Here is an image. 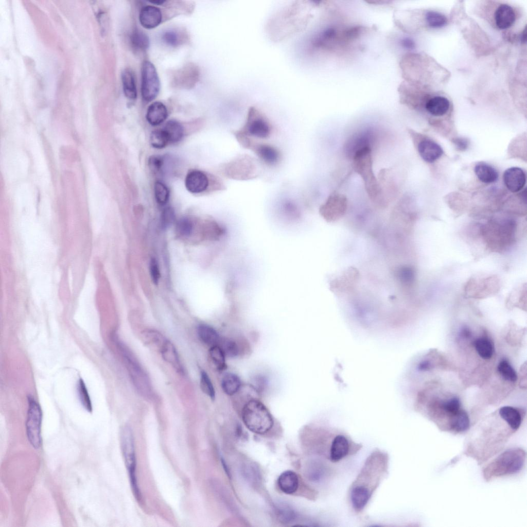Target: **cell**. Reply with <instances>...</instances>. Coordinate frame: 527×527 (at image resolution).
<instances>
[{"label":"cell","instance_id":"4dcf8cb0","mask_svg":"<svg viewBox=\"0 0 527 527\" xmlns=\"http://www.w3.org/2000/svg\"><path fill=\"white\" fill-rule=\"evenodd\" d=\"M440 409L444 414L449 417V432H450V423L453 417L461 410L460 400L456 397H452L442 403L440 405Z\"/></svg>","mask_w":527,"mask_h":527},{"label":"cell","instance_id":"74e56055","mask_svg":"<svg viewBox=\"0 0 527 527\" xmlns=\"http://www.w3.org/2000/svg\"><path fill=\"white\" fill-rule=\"evenodd\" d=\"M426 20L427 24L432 28H437L444 26L447 20L443 14L433 11H430L426 14Z\"/></svg>","mask_w":527,"mask_h":527},{"label":"cell","instance_id":"8fae6325","mask_svg":"<svg viewBox=\"0 0 527 527\" xmlns=\"http://www.w3.org/2000/svg\"><path fill=\"white\" fill-rule=\"evenodd\" d=\"M347 207L346 197L341 194L334 193L327 198L321 206L320 213L327 221L332 222L342 217Z\"/></svg>","mask_w":527,"mask_h":527},{"label":"cell","instance_id":"681fc988","mask_svg":"<svg viewBox=\"0 0 527 527\" xmlns=\"http://www.w3.org/2000/svg\"><path fill=\"white\" fill-rule=\"evenodd\" d=\"M453 142L457 149L460 150H466L469 144L468 140L466 138L462 137L455 138Z\"/></svg>","mask_w":527,"mask_h":527},{"label":"cell","instance_id":"c3c4849f","mask_svg":"<svg viewBox=\"0 0 527 527\" xmlns=\"http://www.w3.org/2000/svg\"><path fill=\"white\" fill-rule=\"evenodd\" d=\"M432 367L430 361L428 360L420 361L415 367V370L418 373H423L429 371Z\"/></svg>","mask_w":527,"mask_h":527},{"label":"cell","instance_id":"8992f818","mask_svg":"<svg viewBox=\"0 0 527 527\" xmlns=\"http://www.w3.org/2000/svg\"><path fill=\"white\" fill-rule=\"evenodd\" d=\"M121 450L126 466L128 470L131 486L137 498L139 492L135 476L136 459L133 432L129 426H125L120 432Z\"/></svg>","mask_w":527,"mask_h":527},{"label":"cell","instance_id":"60d3db41","mask_svg":"<svg viewBox=\"0 0 527 527\" xmlns=\"http://www.w3.org/2000/svg\"><path fill=\"white\" fill-rule=\"evenodd\" d=\"M200 388L204 393L209 396L212 400L215 398V391L213 384L207 373L202 371L201 373Z\"/></svg>","mask_w":527,"mask_h":527},{"label":"cell","instance_id":"d6986e66","mask_svg":"<svg viewBox=\"0 0 527 527\" xmlns=\"http://www.w3.org/2000/svg\"><path fill=\"white\" fill-rule=\"evenodd\" d=\"M495 20L497 26L504 29L511 27L515 21V14L513 8L507 4H502L496 9Z\"/></svg>","mask_w":527,"mask_h":527},{"label":"cell","instance_id":"603a6c76","mask_svg":"<svg viewBox=\"0 0 527 527\" xmlns=\"http://www.w3.org/2000/svg\"><path fill=\"white\" fill-rule=\"evenodd\" d=\"M450 103L448 99L443 96H435L430 98L426 103V109L431 114L440 116L446 114L449 110Z\"/></svg>","mask_w":527,"mask_h":527},{"label":"cell","instance_id":"7a4b0ae2","mask_svg":"<svg viewBox=\"0 0 527 527\" xmlns=\"http://www.w3.org/2000/svg\"><path fill=\"white\" fill-rule=\"evenodd\" d=\"M352 158L354 169L361 178L370 199L376 204L383 205L384 199L382 187L373 169L372 148L361 149L353 154Z\"/></svg>","mask_w":527,"mask_h":527},{"label":"cell","instance_id":"30bf717a","mask_svg":"<svg viewBox=\"0 0 527 527\" xmlns=\"http://www.w3.org/2000/svg\"><path fill=\"white\" fill-rule=\"evenodd\" d=\"M256 165L253 159L241 156L229 162L225 166L226 175L238 180L249 179L256 174Z\"/></svg>","mask_w":527,"mask_h":527},{"label":"cell","instance_id":"816d5d0a","mask_svg":"<svg viewBox=\"0 0 527 527\" xmlns=\"http://www.w3.org/2000/svg\"><path fill=\"white\" fill-rule=\"evenodd\" d=\"M402 45L406 48L412 49L414 47V42L410 39H405L402 41Z\"/></svg>","mask_w":527,"mask_h":527},{"label":"cell","instance_id":"3957f363","mask_svg":"<svg viewBox=\"0 0 527 527\" xmlns=\"http://www.w3.org/2000/svg\"><path fill=\"white\" fill-rule=\"evenodd\" d=\"M526 452L523 449H508L499 454L483 469V476L487 482L492 479L514 475L520 472L524 465Z\"/></svg>","mask_w":527,"mask_h":527},{"label":"cell","instance_id":"ba28073f","mask_svg":"<svg viewBox=\"0 0 527 527\" xmlns=\"http://www.w3.org/2000/svg\"><path fill=\"white\" fill-rule=\"evenodd\" d=\"M160 89L159 78L153 64L144 61L142 66L141 93L146 101L153 100L158 95Z\"/></svg>","mask_w":527,"mask_h":527},{"label":"cell","instance_id":"7c38bea8","mask_svg":"<svg viewBox=\"0 0 527 527\" xmlns=\"http://www.w3.org/2000/svg\"><path fill=\"white\" fill-rule=\"evenodd\" d=\"M243 147L252 149L258 157L268 166H275L280 161L279 151L271 145L255 143L249 138L245 142Z\"/></svg>","mask_w":527,"mask_h":527},{"label":"cell","instance_id":"cb8c5ba5","mask_svg":"<svg viewBox=\"0 0 527 527\" xmlns=\"http://www.w3.org/2000/svg\"><path fill=\"white\" fill-rule=\"evenodd\" d=\"M475 172L479 180L488 184L496 182L499 175L494 167L484 162L477 164L475 167Z\"/></svg>","mask_w":527,"mask_h":527},{"label":"cell","instance_id":"e575fe53","mask_svg":"<svg viewBox=\"0 0 527 527\" xmlns=\"http://www.w3.org/2000/svg\"><path fill=\"white\" fill-rule=\"evenodd\" d=\"M154 196L156 202L160 205L166 204L169 199L170 191L166 185L162 181L155 182L154 186Z\"/></svg>","mask_w":527,"mask_h":527},{"label":"cell","instance_id":"83f0119b","mask_svg":"<svg viewBox=\"0 0 527 527\" xmlns=\"http://www.w3.org/2000/svg\"><path fill=\"white\" fill-rule=\"evenodd\" d=\"M121 80L124 92L126 97L129 99H135L137 97V90L134 77L130 69H126L122 72Z\"/></svg>","mask_w":527,"mask_h":527},{"label":"cell","instance_id":"6da1fadb","mask_svg":"<svg viewBox=\"0 0 527 527\" xmlns=\"http://www.w3.org/2000/svg\"><path fill=\"white\" fill-rule=\"evenodd\" d=\"M389 455L376 449L366 458L349 489V499L354 511L362 512L382 480L388 473Z\"/></svg>","mask_w":527,"mask_h":527},{"label":"cell","instance_id":"ffe728a7","mask_svg":"<svg viewBox=\"0 0 527 527\" xmlns=\"http://www.w3.org/2000/svg\"><path fill=\"white\" fill-rule=\"evenodd\" d=\"M168 112L166 106L161 102L155 101L148 108L146 119L152 126H157L167 118Z\"/></svg>","mask_w":527,"mask_h":527},{"label":"cell","instance_id":"4fadbf2b","mask_svg":"<svg viewBox=\"0 0 527 527\" xmlns=\"http://www.w3.org/2000/svg\"><path fill=\"white\" fill-rule=\"evenodd\" d=\"M121 348L128 365V369L135 385L143 394L146 395L149 394L150 392V388L147 376L134 359L131 357V354L128 353L127 350L123 348L122 346Z\"/></svg>","mask_w":527,"mask_h":527},{"label":"cell","instance_id":"db71d44e","mask_svg":"<svg viewBox=\"0 0 527 527\" xmlns=\"http://www.w3.org/2000/svg\"><path fill=\"white\" fill-rule=\"evenodd\" d=\"M150 2L152 3L153 4H157V5H160V4H161L162 3H164L165 2V1H150Z\"/></svg>","mask_w":527,"mask_h":527},{"label":"cell","instance_id":"ab89813d","mask_svg":"<svg viewBox=\"0 0 527 527\" xmlns=\"http://www.w3.org/2000/svg\"><path fill=\"white\" fill-rule=\"evenodd\" d=\"M218 345L221 347L225 356L235 357L238 355V345L235 341L229 338H221Z\"/></svg>","mask_w":527,"mask_h":527},{"label":"cell","instance_id":"d4e9b609","mask_svg":"<svg viewBox=\"0 0 527 527\" xmlns=\"http://www.w3.org/2000/svg\"><path fill=\"white\" fill-rule=\"evenodd\" d=\"M163 358L165 360L171 364L179 372L182 371V367L177 352L173 345L169 341L166 340L161 348Z\"/></svg>","mask_w":527,"mask_h":527},{"label":"cell","instance_id":"9a60e30c","mask_svg":"<svg viewBox=\"0 0 527 527\" xmlns=\"http://www.w3.org/2000/svg\"><path fill=\"white\" fill-rule=\"evenodd\" d=\"M503 180L507 189L513 192L521 190L525 184L526 175L519 167H513L506 169L503 174Z\"/></svg>","mask_w":527,"mask_h":527},{"label":"cell","instance_id":"ac0fdd59","mask_svg":"<svg viewBox=\"0 0 527 527\" xmlns=\"http://www.w3.org/2000/svg\"><path fill=\"white\" fill-rule=\"evenodd\" d=\"M371 130H367L355 134L350 138L346 145L347 151L352 156L358 150L366 148H371L374 136Z\"/></svg>","mask_w":527,"mask_h":527},{"label":"cell","instance_id":"52a82bcc","mask_svg":"<svg viewBox=\"0 0 527 527\" xmlns=\"http://www.w3.org/2000/svg\"><path fill=\"white\" fill-rule=\"evenodd\" d=\"M42 413L40 405L33 398L29 397L26 433L28 441L35 449H39L42 445Z\"/></svg>","mask_w":527,"mask_h":527},{"label":"cell","instance_id":"484cf974","mask_svg":"<svg viewBox=\"0 0 527 527\" xmlns=\"http://www.w3.org/2000/svg\"><path fill=\"white\" fill-rule=\"evenodd\" d=\"M197 332L200 339L205 344L210 346L218 345L221 338L211 326L201 324L198 327Z\"/></svg>","mask_w":527,"mask_h":527},{"label":"cell","instance_id":"1f68e13d","mask_svg":"<svg viewBox=\"0 0 527 527\" xmlns=\"http://www.w3.org/2000/svg\"><path fill=\"white\" fill-rule=\"evenodd\" d=\"M395 272L398 281L404 287H410L415 279V272L414 270L408 266H401L398 267Z\"/></svg>","mask_w":527,"mask_h":527},{"label":"cell","instance_id":"d6a6232c","mask_svg":"<svg viewBox=\"0 0 527 527\" xmlns=\"http://www.w3.org/2000/svg\"><path fill=\"white\" fill-rule=\"evenodd\" d=\"M209 355L212 363L218 370H223L225 368V355L219 345L211 346L209 350Z\"/></svg>","mask_w":527,"mask_h":527},{"label":"cell","instance_id":"4316f807","mask_svg":"<svg viewBox=\"0 0 527 527\" xmlns=\"http://www.w3.org/2000/svg\"><path fill=\"white\" fill-rule=\"evenodd\" d=\"M163 130L166 134L169 143L179 142L184 135V129L182 125L175 120L168 121L165 124Z\"/></svg>","mask_w":527,"mask_h":527},{"label":"cell","instance_id":"ee69618b","mask_svg":"<svg viewBox=\"0 0 527 527\" xmlns=\"http://www.w3.org/2000/svg\"><path fill=\"white\" fill-rule=\"evenodd\" d=\"M177 229L181 235L188 236L192 232V224L188 219L182 218L178 222Z\"/></svg>","mask_w":527,"mask_h":527},{"label":"cell","instance_id":"e0dca14e","mask_svg":"<svg viewBox=\"0 0 527 527\" xmlns=\"http://www.w3.org/2000/svg\"><path fill=\"white\" fill-rule=\"evenodd\" d=\"M140 24L146 29H152L157 27L161 22L162 14L161 10L153 6L143 7L139 13Z\"/></svg>","mask_w":527,"mask_h":527},{"label":"cell","instance_id":"7bdbcfd3","mask_svg":"<svg viewBox=\"0 0 527 527\" xmlns=\"http://www.w3.org/2000/svg\"><path fill=\"white\" fill-rule=\"evenodd\" d=\"M164 159L160 155H152L148 160V166L154 173L161 172L164 166Z\"/></svg>","mask_w":527,"mask_h":527},{"label":"cell","instance_id":"277c9868","mask_svg":"<svg viewBox=\"0 0 527 527\" xmlns=\"http://www.w3.org/2000/svg\"><path fill=\"white\" fill-rule=\"evenodd\" d=\"M242 419L247 428L256 434H264L273 425V419L267 408L260 401L252 399L244 405Z\"/></svg>","mask_w":527,"mask_h":527},{"label":"cell","instance_id":"44dd1931","mask_svg":"<svg viewBox=\"0 0 527 527\" xmlns=\"http://www.w3.org/2000/svg\"><path fill=\"white\" fill-rule=\"evenodd\" d=\"M277 483L280 489L286 494H292L297 489L298 479L295 472L287 470L278 477Z\"/></svg>","mask_w":527,"mask_h":527},{"label":"cell","instance_id":"8d00e7d4","mask_svg":"<svg viewBox=\"0 0 527 527\" xmlns=\"http://www.w3.org/2000/svg\"><path fill=\"white\" fill-rule=\"evenodd\" d=\"M77 390L79 399L83 407L89 412H92L91 400L85 384L81 379L78 381Z\"/></svg>","mask_w":527,"mask_h":527},{"label":"cell","instance_id":"f907efd6","mask_svg":"<svg viewBox=\"0 0 527 527\" xmlns=\"http://www.w3.org/2000/svg\"><path fill=\"white\" fill-rule=\"evenodd\" d=\"M472 333L471 330L467 327H463L461 328L459 336L462 338L468 339L471 337Z\"/></svg>","mask_w":527,"mask_h":527},{"label":"cell","instance_id":"f546056e","mask_svg":"<svg viewBox=\"0 0 527 527\" xmlns=\"http://www.w3.org/2000/svg\"><path fill=\"white\" fill-rule=\"evenodd\" d=\"M474 346L477 353L482 359L488 360L492 357L494 348L489 339L485 337L477 339L474 342Z\"/></svg>","mask_w":527,"mask_h":527},{"label":"cell","instance_id":"f1b7e54d","mask_svg":"<svg viewBox=\"0 0 527 527\" xmlns=\"http://www.w3.org/2000/svg\"><path fill=\"white\" fill-rule=\"evenodd\" d=\"M241 384L239 377L232 373L225 374L222 378V389L226 394L230 396L236 393L240 389Z\"/></svg>","mask_w":527,"mask_h":527},{"label":"cell","instance_id":"5bb4252c","mask_svg":"<svg viewBox=\"0 0 527 527\" xmlns=\"http://www.w3.org/2000/svg\"><path fill=\"white\" fill-rule=\"evenodd\" d=\"M185 187L190 192L198 194L205 191L209 185V180L205 173L199 170H192L186 175Z\"/></svg>","mask_w":527,"mask_h":527},{"label":"cell","instance_id":"9c48e42d","mask_svg":"<svg viewBox=\"0 0 527 527\" xmlns=\"http://www.w3.org/2000/svg\"><path fill=\"white\" fill-rule=\"evenodd\" d=\"M362 448V445L355 443L344 434L335 435L330 447L328 459L333 463L341 461L346 456L355 454Z\"/></svg>","mask_w":527,"mask_h":527},{"label":"cell","instance_id":"f6af8a7d","mask_svg":"<svg viewBox=\"0 0 527 527\" xmlns=\"http://www.w3.org/2000/svg\"><path fill=\"white\" fill-rule=\"evenodd\" d=\"M174 217L175 215L173 209L170 207L165 208L161 215V222L162 226L163 228H166L171 224L174 221Z\"/></svg>","mask_w":527,"mask_h":527},{"label":"cell","instance_id":"f5cc1de1","mask_svg":"<svg viewBox=\"0 0 527 527\" xmlns=\"http://www.w3.org/2000/svg\"><path fill=\"white\" fill-rule=\"evenodd\" d=\"M526 29H525L524 30V31H523L522 33V34L521 36V41L522 42H523V43L525 42V41H526Z\"/></svg>","mask_w":527,"mask_h":527},{"label":"cell","instance_id":"7dc6e473","mask_svg":"<svg viewBox=\"0 0 527 527\" xmlns=\"http://www.w3.org/2000/svg\"><path fill=\"white\" fill-rule=\"evenodd\" d=\"M150 272L152 280L154 284H157L160 278V272L157 261L152 258L150 262Z\"/></svg>","mask_w":527,"mask_h":527},{"label":"cell","instance_id":"836d02e7","mask_svg":"<svg viewBox=\"0 0 527 527\" xmlns=\"http://www.w3.org/2000/svg\"><path fill=\"white\" fill-rule=\"evenodd\" d=\"M497 371L505 380L515 382L517 380L516 371L506 359H503L500 361L497 366Z\"/></svg>","mask_w":527,"mask_h":527},{"label":"cell","instance_id":"b9f144b4","mask_svg":"<svg viewBox=\"0 0 527 527\" xmlns=\"http://www.w3.org/2000/svg\"><path fill=\"white\" fill-rule=\"evenodd\" d=\"M278 514L280 521L285 523H290L296 518L295 512L289 506L282 505L278 508Z\"/></svg>","mask_w":527,"mask_h":527},{"label":"cell","instance_id":"5b68a950","mask_svg":"<svg viewBox=\"0 0 527 527\" xmlns=\"http://www.w3.org/2000/svg\"><path fill=\"white\" fill-rule=\"evenodd\" d=\"M272 125L267 117L257 108L251 107L248 110L242 128L235 132L236 137L265 139L272 133Z\"/></svg>","mask_w":527,"mask_h":527},{"label":"cell","instance_id":"d590c367","mask_svg":"<svg viewBox=\"0 0 527 527\" xmlns=\"http://www.w3.org/2000/svg\"><path fill=\"white\" fill-rule=\"evenodd\" d=\"M131 41L133 46L137 49L144 50L147 49L149 46V39L148 37L143 31L139 30H135L131 36Z\"/></svg>","mask_w":527,"mask_h":527},{"label":"cell","instance_id":"7402d4cb","mask_svg":"<svg viewBox=\"0 0 527 527\" xmlns=\"http://www.w3.org/2000/svg\"><path fill=\"white\" fill-rule=\"evenodd\" d=\"M500 417L512 428L517 431L520 427L522 416L517 409L511 406H504L499 412Z\"/></svg>","mask_w":527,"mask_h":527},{"label":"cell","instance_id":"f35d334b","mask_svg":"<svg viewBox=\"0 0 527 527\" xmlns=\"http://www.w3.org/2000/svg\"><path fill=\"white\" fill-rule=\"evenodd\" d=\"M150 142L154 148L162 149L167 146L169 141L163 129H159L154 130L151 132Z\"/></svg>","mask_w":527,"mask_h":527},{"label":"cell","instance_id":"2e32d148","mask_svg":"<svg viewBox=\"0 0 527 527\" xmlns=\"http://www.w3.org/2000/svg\"><path fill=\"white\" fill-rule=\"evenodd\" d=\"M419 155L426 162L433 163L443 153L442 147L436 143L429 139L420 140L417 145Z\"/></svg>","mask_w":527,"mask_h":527},{"label":"cell","instance_id":"bcb514c9","mask_svg":"<svg viewBox=\"0 0 527 527\" xmlns=\"http://www.w3.org/2000/svg\"><path fill=\"white\" fill-rule=\"evenodd\" d=\"M164 42L168 45L175 46L179 43V36L173 30H168L165 32L162 36Z\"/></svg>","mask_w":527,"mask_h":527}]
</instances>
